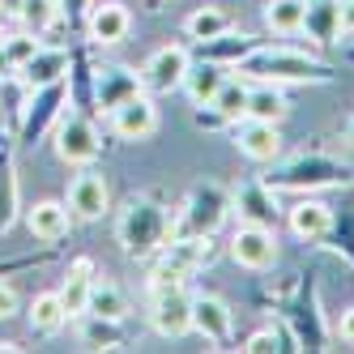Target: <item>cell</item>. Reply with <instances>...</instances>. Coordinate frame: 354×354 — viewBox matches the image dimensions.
<instances>
[{"mask_svg":"<svg viewBox=\"0 0 354 354\" xmlns=\"http://www.w3.org/2000/svg\"><path fill=\"white\" fill-rule=\"evenodd\" d=\"M235 68L243 77L257 82H328V68L303 52H286V47H252L248 56L235 60Z\"/></svg>","mask_w":354,"mask_h":354,"instance_id":"1","label":"cell"},{"mask_svg":"<svg viewBox=\"0 0 354 354\" xmlns=\"http://www.w3.org/2000/svg\"><path fill=\"white\" fill-rule=\"evenodd\" d=\"M171 239V214L162 205H154V201H133L129 209H124L120 218V248L124 257L133 261H149L154 252H162Z\"/></svg>","mask_w":354,"mask_h":354,"instance_id":"2","label":"cell"},{"mask_svg":"<svg viewBox=\"0 0 354 354\" xmlns=\"http://www.w3.org/2000/svg\"><path fill=\"white\" fill-rule=\"evenodd\" d=\"M214 257V243L209 235H180V239H171L167 248V257L154 265V273H149V290H162V286H184L188 277L201 269Z\"/></svg>","mask_w":354,"mask_h":354,"instance_id":"3","label":"cell"},{"mask_svg":"<svg viewBox=\"0 0 354 354\" xmlns=\"http://www.w3.org/2000/svg\"><path fill=\"white\" fill-rule=\"evenodd\" d=\"M231 214V192L222 184L205 180L188 192V205H184V235H214L218 226Z\"/></svg>","mask_w":354,"mask_h":354,"instance_id":"4","label":"cell"},{"mask_svg":"<svg viewBox=\"0 0 354 354\" xmlns=\"http://www.w3.org/2000/svg\"><path fill=\"white\" fill-rule=\"evenodd\" d=\"M56 154L68 167H86V162L98 158V133H94V124L86 115L64 111L56 120Z\"/></svg>","mask_w":354,"mask_h":354,"instance_id":"5","label":"cell"},{"mask_svg":"<svg viewBox=\"0 0 354 354\" xmlns=\"http://www.w3.org/2000/svg\"><path fill=\"white\" fill-rule=\"evenodd\" d=\"M350 171L342 162L328 158H295L277 175H269V188H328V184H346Z\"/></svg>","mask_w":354,"mask_h":354,"instance_id":"6","label":"cell"},{"mask_svg":"<svg viewBox=\"0 0 354 354\" xmlns=\"http://www.w3.org/2000/svg\"><path fill=\"white\" fill-rule=\"evenodd\" d=\"M149 324H154V333H162V337H184V333H192V295H184V286H162V290H154Z\"/></svg>","mask_w":354,"mask_h":354,"instance_id":"7","label":"cell"},{"mask_svg":"<svg viewBox=\"0 0 354 354\" xmlns=\"http://www.w3.org/2000/svg\"><path fill=\"white\" fill-rule=\"evenodd\" d=\"M231 261L243 265V269H269L277 261V235H273V226L239 222V231L231 239Z\"/></svg>","mask_w":354,"mask_h":354,"instance_id":"8","label":"cell"},{"mask_svg":"<svg viewBox=\"0 0 354 354\" xmlns=\"http://www.w3.org/2000/svg\"><path fill=\"white\" fill-rule=\"evenodd\" d=\"M188 52L184 47H158L154 56H149L145 64H141V86L149 90V94H171V90H180L184 86V73H188Z\"/></svg>","mask_w":354,"mask_h":354,"instance_id":"9","label":"cell"},{"mask_svg":"<svg viewBox=\"0 0 354 354\" xmlns=\"http://www.w3.org/2000/svg\"><path fill=\"white\" fill-rule=\"evenodd\" d=\"M158 129V107L149 103V94H133V98H124L120 107H111V133L120 141H145V137H154Z\"/></svg>","mask_w":354,"mask_h":354,"instance_id":"10","label":"cell"},{"mask_svg":"<svg viewBox=\"0 0 354 354\" xmlns=\"http://www.w3.org/2000/svg\"><path fill=\"white\" fill-rule=\"evenodd\" d=\"M235 145L252 162H273L282 154V133H277V124H269V120L243 115V120H235Z\"/></svg>","mask_w":354,"mask_h":354,"instance_id":"11","label":"cell"},{"mask_svg":"<svg viewBox=\"0 0 354 354\" xmlns=\"http://www.w3.org/2000/svg\"><path fill=\"white\" fill-rule=\"evenodd\" d=\"M64 205L73 218H82V222H94V218H103L107 205H111V192H107V180L103 175H94V171H82L77 180L68 184V196H64Z\"/></svg>","mask_w":354,"mask_h":354,"instance_id":"12","label":"cell"},{"mask_svg":"<svg viewBox=\"0 0 354 354\" xmlns=\"http://www.w3.org/2000/svg\"><path fill=\"white\" fill-rule=\"evenodd\" d=\"M64 94H68L64 82H52V86L35 90V98L26 103V120H21V141H39L64 115Z\"/></svg>","mask_w":354,"mask_h":354,"instance_id":"13","label":"cell"},{"mask_svg":"<svg viewBox=\"0 0 354 354\" xmlns=\"http://www.w3.org/2000/svg\"><path fill=\"white\" fill-rule=\"evenodd\" d=\"M141 90H145L141 86V73L129 68V64H103V68L94 73V98H98V107H103V111L120 107L124 98H133Z\"/></svg>","mask_w":354,"mask_h":354,"instance_id":"14","label":"cell"},{"mask_svg":"<svg viewBox=\"0 0 354 354\" xmlns=\"http://www.w3.org/2000/svg\"><path fill=\"white\" fill-rule=\"evenodd\" d=\"M133 30V13L120 5V0H103V5H94L90 17H86V35L94 43H103V47H115L124 43Z\"/></svg>","mask_w":354,"mask_h":354,"instance_id":"15","label":"cell"},{"mask_svg":"<svg viewBox=\"0 0 354 354\" xmlns=\"http://www.w3.org/2000/svg\"><path fill=\"white\" fill-rule=\"evenodd\" d=\"M192 328L205 342H226L231 337V308L218 299V295H196L192 299Z\"/></svg>","mask_w":354,"mask_h":354,"instance_id":"16","label":"cell"},{"mask_svg":"<svg viewBox=\"0 0 354 354\" xmlns=\"http://www.w3.org/2000/svg\"><path fill=\"white\" fill-rule=\"evenodd\" d=\"M231 209H239V222H257V226H273L277 222V201L269 184H243L231 196Z\"/></svg>","mask_w":354,"mask_h":354,"instance_id":"17","label":"cell"},{"mask_svg":"<svg viewBox=\"0 0 354 354\" xmlns=\"http://www.w3.org/2000/svg\"><path fill=\"white\" fill-rule=\"evenodd\" d=\"M17 73H21V82H26L30 90H43V86H52V82H64L68 52H64V47H39V52L21 64Z\"/></svg>","mask_w":354,"mask_h":354,"instance_id":"18","label":"cell"},{"mask_svg":"<svg viewBox=\"0 0 354 354\" xmlns=\"http://www.w3.org/2000/svg\"><path fill=\"white\" fill-rule=\"evenodd\" d=\"M68 222H73V214H68L64 201H39V205H30V209H26V226H30V235H35V239H43V243L64 239V235H68Z\"/></svg>","mask_w":354,"mask_h":354,"instance_id":"19","label":"cell"},{"mask_svg":"<svg viewBox=\"0 0 354 354\" xmlns=\"http://www.w3.org/2000/svg\"><path fill=\"white\" fill-rule=\"evenodd\" d=\"M222 82H226V64L222 60H196V64H188L180 90H188V98L196 107H205V103H214V94L222 90Z\"/></svg>","mask_w":354,"mask_h":354,"instance_id":"20","label":"cell"},{"mask_svg":"<svg viewBox=\"0 0 354 354\" xmlns=\"http://www.w3.org/2000/svg\"><path fill=\"white\" fill-rule=\"evenodd\" d=\"M303 30H308L316 43H333L342 35V0H308Z\"/></svg>","mask_w":354,"mask_h":354,"instance_id":"21","label":"cell"},{"mask_svg":"<svg viewBox=\"0 0 354 354\" xmlns=\"http://www.w3.org/2000/svg\"><path fill=\"white\" fill-rule=\"evenodd\" d=\"M290 231L299 239H324L333 231V209H328L324 201H299L290 209Z\"/></svg>","mask_w":354,"mask_h":354,"instance_id":"22","label":"cell"},{"mask_svg":"<svg viewBox=\"0 0 354 354\" xmlns=\"http://www.w3.org/2000/svg\"><path fill=\"white\" fill-rule=\"evenodd\" d=\"M90 286H94V265H90V261H73V269H68V277H64V286L56 290L68 316H86Z\"/></svg>","mask_w":354,"mask_h":354,"instance_id":"23","label":"cell"},{"mask_svg":"<svg viewBox=\"0 0 354 354\" xmlns=\"http://www.w3.org/2000/svg\"><path fill=\"white\" fill-rule=\"evenodd\" d=\"M286 111H290V103H286V94H282V86H277V82H261V86L248 90V115L252 120L282 124Z\"/></svg>","mask_w":354,"mask_h":354,"instance_id":"24","label":"cell"},{"mask_svg":"<svg viewBox=\"0 0 354 354\" xmlns=\"http://www.w3.org/2000/svg\"><path fill=\"white\" fill-rule=\"evenodd\" d=\"M30 328L35 333H43V337H52V333H60L64 328V320H68V312H64V303H60V295L56 290H47V295H35V303H30Z\"/></svg>","mask_w":354,"mask_h":354,"instance_id":"25","label":"cell"},{"mask_svg":"<svg viewBox=\"0 0 354 354\" xmlns=\"http://www.w3.org/2000/svg\"><path fill=\"white\" fill-rule=\"evenodd\" d=\"M86 312L90 316H103V320H124L129 316V295H124L115 282H94L90 286V303H86Z\"/></svg>","mask_w":354,"mask_h":354,"instance_id":"26","label":"cell"},{"mask_svg":"<svg viewBox=\"0 0 354 354\" xmlns=\"http://www.w3.org/2000/svg\"><path fill=\"white\" fill-rule=\"evenodd\" d=\"M303 13H308V0H269L265 26L277 35H295V30H303Z\"/></svg>","mask_w":354,"mask_h":354,"instance_id":"27","label":"cell"},{"mask_svg":"<svg viewBox=\"0 0 354 354\" xmlns=\"http://www.w3.org/2000/svg\"><path fill=\"white\" fill-rule=\"evenodd\" d=\"M184 30H188V39H196V43H209V39H218V35L231 30V17H226V9H218V5H205V9H196V13L184 21Z\"/></svg>","mask_w":354,"mask_h":354,"instance_id":"28","label":"cell"},{"mask_svg":"<svg viewBox=\"0 0 354 354\" xmlns=\"http://www.w3.org/2000/svg\"><path fill=\"white\" fill-rule=\"evenodd\" d=\"M248 82H243V73H239V77H226L222 82V90L214 94V107L226 115V124H235V120H243L248 115Z\"/></svg>","mask_w":354,"mask_h":354,"instance_id":"29","label":"cell"},{"mask_svg":"<svg viewBox=\"0 0 354 354\" xmlns=\"http://www.w3.org/2000/svg\"><path fill=\"white\" fill-rule=\"evenodd\" d=\"M13 13L21 17V26H26L30 35H43V30H52L60 5H56V0H17Z\"/></svg>","mask_w":354,"mask_h":354,"instance_id":"30","label":"cell"},{"mask_svg":"<svg viewBox=\"0 0 354 354\" xmlns=\"http://www.w3.org/2000/svg\"><path fill=\"white\" fill-rule=\"evenodd\" d=\"M120 320H103V316H90L86 312V324H82V342L94 346V350H115L120 346Z\"/></svg>","mask_w":354,"mask_h":354,"instance_id":"31","label":"cell"},{"mask_svg":"<svg viewBox=\"0 0 354 354\" xmlns=\"http://www.w3.org/2000/svg\"><path fill=\"white\" fill-rule=\"evenodd\" d=\"M17 175H13V167L5 162L0 167V235L9 231V226L17 222Z\"/></svg>","mask_w":354,"mask_h":354,"instance_id":"32","label":"cell"},{"mask_svg":"<svg viewBox=\"0 0 354 354\" xmlns=\"http://www.w3.org/2000/svg\"><path fill=\"white\" fill-rule=\"evenodd\" d=\"M243 350H248V354H265V350H286V346H282V337H277L273 328H261V333H252V337H248Z\"/></svg>","mask_w":354,"mask_h":354,"instance_id":"33","label":"cell"},{"mask_svg":"<svg viewBox=\"0 0 354 354\" xmlns=\"http://www.w3.org/2000/svg\"><path fill=\"white\" fill-rule=\"evenodd\" d=\"M90 0H60V13L68 17V21H77V26H86V17H90Z\"/></svg>","mask_w":354,"mask_h":354,"instance_id":"34","label":"cell"},{"mask_svg":"<svg viewBox=\"0 0 354 354\" xmlns=\"http://www.w3.org/2000/svg\"><path fill=\"white\" fill-rule=\"evenodd\" d=\"M17 312V290L9 282H0V320H9Z\"/></svg>","mask_w":354,"mask_h":354,"instance_id":"35","label":"cell"},{"mask_svg":"<svg viewBox=\"0 0 354 354\" xmlns=\"http://www.w3.org/2000/svg\"><path fill=\"white\" fill-rule=\"evenodd\" d=\"M337 337H342L346 346H354V308H346V312L337 316Z\"/></svg>","mask_w":354,"mask_h":354,"instance_id":"36","label":"cell"},{"mask_svg":"<svg viewBox=\"0 0 354 354\" xmlns=\"http://www.w3.org/2000/svg\"><path fill=\"white\" fill-rule=\"evenodd\" d=\"M342 35H354V0H342Z\"/></svg>","mask_w":354,"mask_h":354,"instance_id":"37","label":"cell"},{"mask_svg":"<svg viewBox=\"0 0 354 354\" xmlns=\"http://www.w3.org/2000/svg\"><path fill=\"white\" fill-rule=\"evenodd\" d=\"M346 141H350V149H354V120L346 124Z\"/></svg>","mask_w":354,"mask_h":354,"instance_id":"38","label":"cell"},{"mask_svg":"<svg viewBox=\"0 0 354 354\" xmlns=\"http://www.w3.org/2000/svg\"><path fill=\"white\" fill-rule=\"evenodd\" d=\"M0 39H5V26H0Z\"/></svg>","mask_w":354,"mask_h":354,"instance_id":"39","label":"cell"},{"mask_svg":"<svg viewBox=\"0 0 354 354\" xmlns=\"http://www.w3.org/2000/svg\"><path fill=\"white\" fill-rule=\"evenodd\" d=\"M0 13H5V5H0Z\"/></svg>","mask_w":354,"mask_h":354,"instance_id":"40","label":"cell"}]
</instances>
